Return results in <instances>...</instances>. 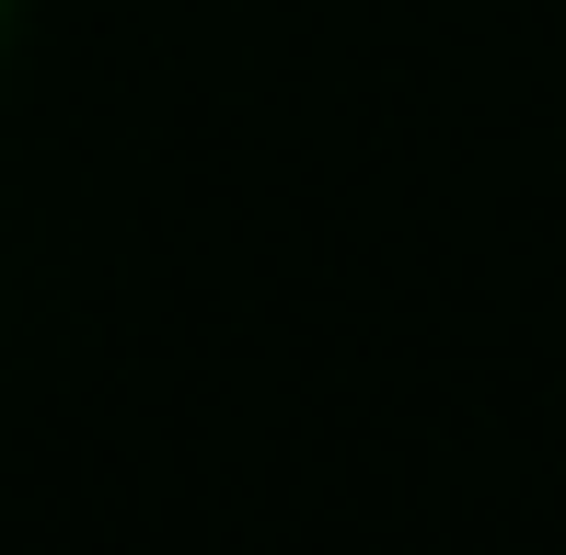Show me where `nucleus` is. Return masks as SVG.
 Returning a JSON list of instances; mask_svg holds the SVG:
<instances>
[{
  "mask_svg": "<svg viewBox=\"0 0 566 555\" xmlns=\"http://www.w3.org/2000/svg\"><path fill=\"white\" fill-rule=\"evenodd\" d=\"M0 23H12V0H0Z\"/></svg>",
  "mask_w": 566,
  "mask_h": 555,
  "instance_id": "f257e3e1",
  "label": "nucleus"
}]
</instances>
